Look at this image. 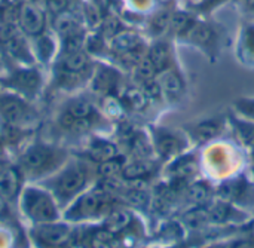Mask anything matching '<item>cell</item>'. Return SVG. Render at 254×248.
I'll return each mask as SVG.
<instances>
[{"instance_id":"obj_1","label":"cell","mask_w":254,"mask_h":248,"mask_svg":"<svg viewBox=\"0 0 254 248\" xmlns=\"http://www.w3.org/2000/svg\"><path fill=\"white\" fill-rule=\"evenodd\" d=\"M21 208L37 223H49L58 217V210L51 195L36 187H28L22 192Z\"/></svg>"},{"instance_id":"obj_2","label":"cell","mask_w":254,"mask_h":248,"mask_svg":"<svg viewBox=\"0 0 254 248\" xmlns=\"http://www.w3.org/2000/svg\"><path fill=\"white\" fill-rule=\"evenodd\" d=\"M109 204H110L109 192L101 190V189L88 192V193L82 195L74 202V205L67 211V219L82 220V219L98 217L107 211Z\"/></svg>"},{"instance_id":"obj_3","label":"cell","mask_w":254,"mask_h":248,"mask_svg":"<svg viewBox=\"0 0 254 248\" xmlns=\"http://www.w3.org/2000/svg\"><path fill=\"white\" fill-rule=\"evenodd\" d=\"M86 180L88 174L82 165H70L58 176L55 182V192L61 199H68L85 187Z\"/></svg>"},{"instance_id":"obj_4","label":"cell","mask_w":254,"mask_h":248,"mask_svg":"<svg viewBox=\"0 0 254 248\" xmlns=\"http://www.w3.org/2000/svg\"><path fill=\"white\" fill-rule=\"evenodd\" d=\"M58 158L57 150L49 146L34 144L25 150L21 158V165L28 173H43L49 170Z\"/></svg>"},{"instance_id":"obj_5","label":"cell","mask_w":254,"mask_h":248,"mask_svg":"<svg viewBox=\"0 0 254 248\" xmlns=\"http://www.w3.org/2000/svg\"><path fill=\"white\" fill-rule=\"evenodd\" d=\"M33 237L39 246L45 248L64 247L71 237V231L68 226L63 223H42L33 231Z\"/></svg>"},{"instance_id":"obj_6","label":"cell","mask_w":254,"mask_h":248,"mask_svg":"<svg viewBox=\"0 0 254 248\" xmlns=\"http://www.w3.org/2000/svg\"><path fill=\"white\" fill-rule=\"evenodd\" d=\"M153 146L162 158H174L183 149V137L170 128H155L153 129Z\"/></svg>"},{"instance_id":"obj_7","label":"cell","mask_w":254,"mask_h":248,"mask_svg":"<svg viewBox=\"0 0 254 248\" xmlns=\"http://www.w3.org/2000/svg\"><path fill=\"white\" fill-rule=\"evenodd\" d=\"M0 40L4 45L6 51L16 60L30 62L31 61V52L25 43V40L21 37V34L12 27L6 25L0 30Z\"/></svg>"},{"instance_id":"obj_8","label":"cell","mask_w":254,"mask_h":248,"mask_svg":"<svg viewBox=\"0 0 254 248\" xmlns=\"http://www.w3.org/2000/svg\"><path fill=\"white\" fill-rule=\"evenodd\" d=\"M156 79L161 86L162 97H165L170 101H177L182 98L185 92V80L174 67L159 73Z\"/></svg>"},{"instance_id":"obj_9","label":"cell","mask_w":254,"mask_h":248,"mask_svg":"<svg viewBox=\"0 0 254 248\" xmlns=\"http://www.w3.org/2000/svg\"><path fill=\"white\" fill-rule=\"evenodd\" d=\"M226 125V119L225 118H208V119H202L193 125L189 126V134L201 143L210 141L216 137H219Z\"/></svg>"},{"instance_id":"obj_10","label":"cell","mask_w":254,"mask_h":248,"mask_svg":"<svg viewBox=\"0 0 254 248\" xmlns=\"http://www.w3.org/2000/svg\"><path fill=\"white\" fill-rule=\"evenodd\" d=\"M19 25L30 36H39L45 28V16L33 3H24L19 10Z\"/></svg>"},{"instance_id":"obj_11","label":"cell","mask_w":254,"mask_h":248,"mask_svg":"<svg viewBox=\"0 0 254 248\" xmlns=\"http://www.w3.org/2000/svg\"><path fill=\"white\" fill-rule=\"evenodd\" d=\"M182 36L186 37L190 43L205 48V49H211V46L216 42V33H214L213 27L208 25L207 22L196 21V19H193V22L189 25V28Z\"/></svg>"},{"instance_id":"obj_12","label":"cell","mask_w":254,"mask_h":248,"mask_svg":"<svg viewBox=\"0 0 254 248\" xmlns=\"http://www.w3.org/2000/svg\"><path fill=\"white\" fill-rule=\"evenodd\" d=\"M147 57L153 62L158 74L173 68V51L168 42L165 40H156L149 49H147Z\"/></svg>"},{"instance_id":"obj_13","label":"cell","mask_w":254,"mask_h":248,"mask_svg":"<svg viewBox=\"0 0 254 248\" xmlns=\"http://www.w3.org/2000/svg\"><path fill=\"white\" fill-rule=\"evenodd\" d=\"M0 113L7 124H19L27 119L28 109L16 97H3L0 98Z\"/></svg>"},{"instance_id":"obj_14","label":"cell","mask_w":254,"mask_h":248,"mask_svg":"<svg viewBox=\"0 0 254 248\" xmlns=\"http://www.w3.org/2000/svg\"><path fill=\"white\" fill-rule=\"evenodd\" d=\"M21 190V174L16 168H6L0 173V196L13 199Z\"/></svg>"},{"instance_id":"obj_15","label":"cell","mask_w":254,"mask_h":248,"mask_svg":"<svg viewBox=\"0 0 254 248\" xmlns=\"http://www.w3.org/2000/svg\"><path fill=\"white\" fill-rule=\"evenodd\" d=\"M143 46H144L143 39L137 33H132V31L118 33V34L113 36V40H112V49L115 52H118L121 57L131 52V51L143 48Z\"/></svg>"},{"instance_id":"obj_16","label":"cell","mask_w":254,"mask_h":248,"mask_svg":"<svg viewBox=\"0 0 254 248\" xmlns=\"http://www.w3.org/2000/svg\"><path fill=\"white\" fill-rule=\"evenodd\" d=\"M118 83H119V74L115 70L109 68V67H100L94 73L92 86L98 92L109 94L118 86Z\"/></svg>"},{"instance_id":"obj_17","label":"cell","mask_w":254,"mask_h":248,"mask_svg":"<svg viewBox=\"0 0 254 248\" xmlns=\"http://www.w3.org/2000/svg\"><path fill=\"white\" fill-rule=\"evenodd\" d=\"M149 97L146 95V92L140 88V86H129L124 89L122 98H121V104L122 107H127L132 112H140L144 110L146 106L149 104Z\"/></svg>"},{"instance_id":"obj_18","label":"cell","mask_w":254,"mask_h":248,"mask_svg":"<svg viewBox=\"0 0 254 248\" xmlns=\"http://www.w3.org/2000/svg\"><path fill=\"white\" fill-rule=\"evenodd\" d=\"M229 122L238 137V140L241 141V144H244L249 149H254V122L247 121L240 118L238 115H232L229 116Z\"/></svg>"},{"instance_id":"obj_19","label":"cell","mask_w":254,"mask_h":248,"mask_svg":"<svg viewBox=\"0 0 254 248\" xmlns=\"http://www.w3.org/2000/svg\"><path fill=\"white\" fill-rule=\"evenodd\" d=\"M152 171H153V164L146 158H138L132 162L125 164L122 170V177L128 182H141Z\"/></svg>"},{"instance_id":"obj_20","label":"cell","mask_w":254,"mask_h":248,"mask_svg":"<svg viewBox=\"0 0 254 248\" xmlns=\"http://www.w3.org/2000/svg\"><path fill=\"white\" fill-rule=\"evenodd\" d=\"M10 83L24 94H33L40 85V76L36 70H21L10 79Z\"/></svg>"},{"instance_id":"obj_21","label":"cell","mask_w":254,"mask_h":248,"mask_svg":"<svg viewBox=\"0 0 254 248\" xmlns=\"http://www.w3.org/2000/svg\"><path fill=\"white\" fill-rule=\"evenodd\" d=\"M89 156L97 161V162H106L115 156H118V147L115 143L109 141V140H103V138H95L88 150Z\"/></svg>"},{"instance_id":"obj_22","label":"cell","mask_w":254,"mask_h":248,"mask_svg":"<svg viewBox=\"0 0 254 248\" xmlns=\"http://www.w3.org/2000/svg\"><path fill=\"white\" fill-rule=\"evenodd\" d=\"M65 113L73 119H92L95 116V107L86 98H74L68 103Z\"/></svg>"},{"instance_id":"obj_23","label":"cell","mask_w":254,"mask_h":248,"mask_svg":"<svg viewBox=\"0 0 254 248\" xmlns=\"http://www.w3.org/2000/svg\"><path fill=\"white\" fill-rule=\"evenodd\" d=\"M88 64H89V58L82 49L65 54V57L63 60L64 71L77 73V74H83V71L88 68Z\"/></svg>"},{"instance_id":"obj_24","label":"cell","mask_w":254,"mask_h":248,"mask_svg":"<svg viewBox=\"0 0 254 248\" xmlns=\"http://www.w3.org/2000/svg\"><path fill=\"white\" fill-rule=\"evenodd\" d=\"M131 223V214L125 210H113L109 213L104 228L107 231H110L112 234H119L124 229H127Z\"/></svg>"},{"instance_id":"obj_25","label":"cell","mask_w":254,"mask_h":248,"mask_svg":"<svg viewBox=\"0 0 254 248\" xmlns=\"http://www.w3.org/2000/svg\"><path fill=\"white\" fill-rule=\"evenodd\" d=\"M54 24H55L57 33L60 36H63L64 39L79 33V22H77V19L71 13H67V12L58 13Z\"/></svg>"},{"instance_id":"obj_26","label":"cell","mask_w":254,"mask_h":248,"mask_svg":"<svg viewBox=\"0 0 254 248\" xmlns=\"http://www.w3.org/2000/svg\"><path fill=\"white\" fill-rule=\"evenodd\" d=\"M125 167V162L119 156H115L106 162H101L98 167V174L103 179H115L118 174H122V170Z\"/></svg>"},{"instance_id":"obj_27","label":"cell","mask_w":254,"mask_h":248,"mask_svg":"<svg viewBox=\"0 0 254 248\" xmlns=\"http://www.w3.org/2000/svg\"><path fill=\"white\" fill-rule=\"evenodd\" d=\"M170 22H171V13H168L167 10H161L158 12L152 22H150V27H152V31L155 36H162L168 28H170Z\"/></svg>"},{"instance_id":"obj_28","label":"cell","mask_w":254,"mask_h":248,"mask_svg":"<svg viewBox=\"0 0 254 248\" xmlns=\"http://www.w3.org/2000/svg\"><path fill=\"white\" fill-rule=\"evenodd\" d=\"M235 115L254 122V98H240L234 103Z\"/></svg>"},{"instance_id":"obj_29","label":"cell","mask_w":254,"mask_h":248,"mask_svg":"<svg viewBox=\"0 0 254 248\" xmlns=\"http://www.w3.org/2000/svg\"><path fill=\"white\" fill-rule=\"evenodd\" d=\"M113 240H115V234H112L110 231H107V229L104 228V229L95 231V232L92 234V237H91V247L112 248Z\"/></svg>"},{"instance_id":"obj_30","label":"cell","mask_w":254,"mask_h":248,"mask_svg":"<svg viewBox=\"0 0 254 248\" xmlns=\"http://www.w3.org/2000/svg\"><path fill=\"white\" fill-rule=\"evenodd\" d=\"M188 198L193 204H204L208 199V187L204 183H195L188 189Z\"/></svg>"},{"instance_id":"obj_31","label":"cell","mask_w":254,"mask_h":248,"mask_svg":"<svg viewBox=\"0 0 254 248\" xmlns=\"http://www.w3.org/2000/svg\"><path fill=\"white\" fill-rule=\"evenodd\" d=\"M127 201L135 207H143L147 204L149 201V195H147V190L144 189H138V187H134L131 190H128L127 193Z\"/></svg>"},{"instance_id":"obj_32","label":"cell","mask_w":254,"mask_h":248,"mask_svg":"<svg viewBox=\"0 0 254 248\" xmlns=\"http://www.w3.org/2000/svg\"><path fill=\"white\" fill-rule=\"evenodd\" d=\"M36 48H37V54L43 60H48L52 55V52H54V42L48 36H42V37L37 39Z\"/></svg>"},{"instance_id":"obj_33","label":"cell","mask_w":254,"mask_h":248,"mask_svg":"<svg viewBox=\"0 0 254 248\" xmlns=\"http://www.w3.org/2000/svg\"><path fill=\"white\" fill-rule=\"evenodd\" d=\"M46 4H48V9L51 12L58 15V13L64 12V9L68 4V0H46Z\"/></svg>"},{"instance_id":"obj_34","label":"cell","mask_w":254,"mask_h":248,"mask_svg":"<svg viewBox=\"0 0 254 248\" xmlns=\"http://www.w3.org/2000/svg\"><path fill=\"white\" fill-rule=\"evenodd\" d=\"M229 248H254V244L249 240H241V241H237L235 244H232Z\"/></svg>"},{"instance_id":"obj_35","label":"cell","mask_w":254,"mask_h":248,"mask_svg":"<svg viewBox=\"0 0 254 248\" xmlns=\"http://www.w3.org/2000/svg\"><path fill=\"white\" fill-rule=\"evenodd\" d=\"M4 201H6V199L0 196V219L6 217V214H7V205H6Z\"/></svg>"},{"instance_id":"obj_36","label":"cell","mask_w":254,"mask_h":248,"mask_svg":"<svg viewBox=\"0 0 254 248\" xmlns=\"http://www.w3.org/2000/svg\"><path fill=\"white\" fill-rule=\"evenodd\" d=\"M159 1H161V3H170L171 0H159Z\"/></svg>"},{"instance_id":"obj_37","label":"cell","mask_w":254,"mask_h":248,"mask_svg":"<svg viewBox=\"0 0 254 248\" xmlns=\"http://www.w3.org/2000/svg\"><path fill=\"white\" fill-rule=\"evenodd\" d=\"M253 167H254V149H253Z\"/></svg>"},{"instance_id":"obj_38","label":"cell","mask_w":254,"mask_h":248,"mask_svg":"<svg viewBox=\"0 0 254 248\" xmlns=\"http://www.w3.org/2000/svg\"><path fill=\"white\" fill-rule=\"evenodd\" d=\"M219 248H228V247H219Z\"/></svg>"}]
</instances>
